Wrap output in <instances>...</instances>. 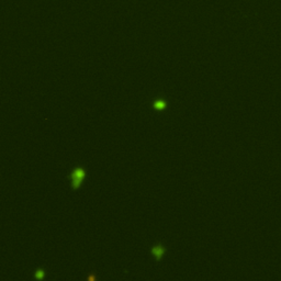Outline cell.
I'll return each instance as SVG.
<instances>
[{
    "label": "cell",
    "mask_w": 281,
    "mask_h": 281,
    "mask_svg": "<svg viewBox=\"0 0 281 281\" xmlns=\"http://www.w3.org/2000/svg\"><path fill=\"white\" fill-rule=\"evenodd\" d=\"M87 178V170L83 166H76L72 169L68 175V179L70 181V188L74 191L79 190L83 186V181Z\"/></svg>",
    "instance_id": "6da1fadb"
},
{
    "label": "cell",
    "mask_w": 281,
    "mask_h": 281,
    "mask_svg": "<svg viewBox=\"0 0 281 281\" xmlns=\"http://www.w3.org/2000/svg\"><path fill=\"white\" fill-rule=\"evenodd\" d=\"M151 255L154 256V258H155L157 261H159V260L162 258L164 254H165V248H164L162 245H160V244L154 245L151 248Z\"/></svg>",
    "instance_id": "7a4b0ae2"
},
{
    "label": "cell",
    "mask_w": 281,
    "mask_h": 281,
    "mask_svg": "<svg viewBox=\"0 0 281 281\" xmlns=\"http://www.w3.org/2000/svg\"><path fill=\"white\" fill-rule=\"evenodd\" d=\"M151 107H153V109L157 110V111H162V110L166 109L167 103H166V101L164 99H156V100L153 101Z\"/></svg>",
    "instance_id": "3957f363"
},
{
    "label": "cell",
    "mask_w": 281,
    "mask_h": 281,
    "mask_svg": "<svg viewBox=\"0 0 281 281\" xmlns=\"http://www.w3.org/2000/svg\"><path fill=\"white\" fill-rule=\"evenodd\" d=\"M45 276H46V270H45L44 268H42V267L37 268V269L34 271V278H35L36 280H43L44 278H45Z\"/></svg>",
    "instance_id": "277c9868"
},
{
    "label": "cell",
    "mask_w": 281,
    "mask_h": 281,
    "mask_svg": "<svg viewBox=\"0 0 281 281\" xmlns=\"http://www.w3.org/2000/svg\"><path fill=\"white\" fill-rule=\"evenodd\" d=\"M94 279H96V277H94V276L92 274H90V277L88 278V280H94Z\"/></svg>",
    "instance_id": "5b68a950"
}]
</instances>
